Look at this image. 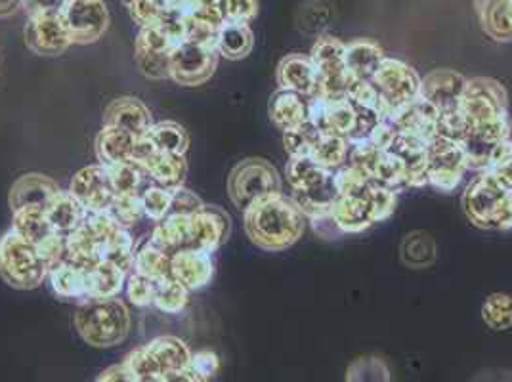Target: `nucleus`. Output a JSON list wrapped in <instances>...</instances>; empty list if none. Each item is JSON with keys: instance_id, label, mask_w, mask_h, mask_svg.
Listing matches in <instances>:
<instances>
[{"instance_id": "1", "label": "nucleus", "mask_w": 512, "mask_h": 382, "mask_svg": "<svg viewBox=\"0 0 512 382\" xmlns=\"http://www.w3.org/2000/svg\"><path fill=\"white\" fill-rule=\"evenodd\" d=\"M245 234L258 249L268 253L287 251L306 230V216L293 197L276 193L243 211Z\"/></svg>"}, {"instance_id": "2", "label": "nucleus", "mask_w": 512, "mask_h": 382, "mask_svg": "<svg viewBox=\"0 0 512 382\" xmlns=\"http://www.w3.org/2000/svg\"><path fill=\"white\" fill-rule=\"evenodd\" d=\"M398 205V193L379 184H365L363 188L337 195L331 214L344 235L362 234L371 226L390 218Z\"/></svg>"}, {"instance_id": "3", "label": "nucleus", "mask_w": 512, "mask_h": 382, "mask_svg": "<svg viewBox=\"0 0 512 382\" xmlns=\"http://www.w3.org/2000/svg\"><path fill=\"white\" fill-rule=\"evenodd\" d=\"M75 329L94 348H113L127 339L130 314L123 300L86 298L75 312Z\"/></svg>"}, {"instance_id": "4", "label": "nucleus", "mask_w": 512, "mask_h": 382, "mask_svg": "<svg viewBox=\"0 0 512 382\" xmlns=\"http://www.w3.org/2000/svg\"><path fill=\"white\" fill-rule=\"evenodd\" d=\"M463 211L480 230H512V190L488 170L476 176L463 193Z\"/></svg>"}, {"instance_id": "5", "label": "nucleus", "mask_w": 512, "mask_h": 382, "mask_svg": "<svg viewBox=\"0 0 512 382\" xmlns=\"http://www.w3.org/2000/svg\"><path fill=\"white\" fill-rule=\"evenodd\" d=\"M0 277L18 291L37 289L48 277V266L37 245L12 228L0 237Z\"/></svg>"}, {"instance_id": "6", "label": "nucleus", "mask_w": 512, "mask_h": 382, "mask_svg": "<svg viewBox=\"0 0 512 382\" xmlns=\"http://www.w3.org/2000/svg\"><path fill=\"white\" fill-rule=\"evenodd\" d=\"M192 352L188 344L178 337H157L148 344L130 352L123 365L140 382L165 379L176 371L190 367Z\"/></svg>"}, {"instance_id": "7", "label": "nucleus", "mask_w": 512, "mask_h": 382, "mask_svg": "<svg viewBox=\"0 0 512 382\" xmlns=\"http://www.w3.org/2000/svg\"><path fill=\"white\" fill-rule=\"evenodd\" d=\"M278 169L266 159L251 157L235 165L228 176V195L239 211H247L256 201L283 193Z\"/></svg>"}, {"instance_id": "8", "label": "nucleus", "mask_w": 512, "mask_h": 382, "mask_svg": "<svg viewBox=\"0 0 512 382\" xmlns=\"http://www.w3.org/2000/svg\"><path fill=\"white\" fill-rule=\"evenodd\" d=\"M457 111L461 113L467 130L484 127L501 117H507L509 115L507 88L491 77L467 79Z\"/></svg>"}, {"instance_id": "9", "label": "nucleus", "mask_w": 512, "mask_h": 382, "mask_svg": "<svg viewBox=\"0 0 512 382\" xmlns=\"http://www.w3.org/2000/svg\"><path fill=\"white\" fill-rule=\"evenodd\" d=\"M346 44L331 35H321L312 46L310 58L318 71V94L325 98L346 96L352 85L346 60H344Z\"/></svg>"}, {"instance_id": "10", "label": "nucleus", "mask_w": 512, "mask_h": 382, "mask_svg": "<svg viewBox=\"0 0 512 382\" xmlns=\"http://www.w3.org/2000/svg\"><path fill=\"white\" fill-rule=\"evenodd\" d=\"M369 83L379 92L384 106L388 109V115L394 109L406 106L421 96V77L411 65L404 64L396 58L384 56L383 62Z\"/></svg>"}, {"instance_id": "11", "label": "nucleus", "mask_w": 512, "mask_h": 382, "mask_svg": "<svg viewBox=\"0 0 512 382\" xmlns=\"http://www.w3.org/2000/svg\"><path fill=\"white\" fill-rule=\"evenodd\" d=\"M121 230V226L111 218L109 213H88L85 222L67 235V249H69V262L92 268L102 262V247L107 239Z\"/></svg>"}, {"instance_id": "12", "label": "nucleus", "mask_w": 512, "mask_h": 382, "mask_svg": "<svg viewBox=\"0 0 512 382\" xmlns=\"http://www.w3.org/2000/svg\"><path fill=\"white\" fill-rule=\"evenodd\" d=\"M467 167V157L463 148L444 136H434L427 144V178L428 186L442 193L455 190Z\"/></svg>"}, {"instance_id": "13", "label": "nucleus", "mask_w": 512, "mask_h": 382, "mask_svg": "<svg viewBox=\"0 0 512 382\" xmlns=\"http://www.w3.org/2000/svg\"><path fill=\"white\" fill-rule=\"evenodd\" d=\"M216 46L180 43L171 54V79L176 85H205L218 65Z\"/></svg>"}, {"instance_id": "14", "label": "nucleus", "mask_w": 512, "mask_h": 382, "mask_svg": "<svg viewBox=\"0 0 512 382\" xmlns=\"http://www.w3.org/2000/svg\"><path fill=\"white\" fill-rule=\"evenodd\" d=\"M62 18L73 44L96 43L109 27V10L104 0H69Z\"/></svg>"}, {"instance_id": "15", "label": "nucleus", "mask_w": 512, "mask_h": 382, "mask_svg": "<svg viewBox=\"0 0 512 382\" xmlns=\"http://www.w3.org/2000/svg\"><path fill=\"white\" fill-rule=\"evenodd\" d=\"M23 37L37 56H60L73 44L62 14H29Z\"/></svg>"}, {"instance_id": "16", "label": "nucleus", "mask_w": 512, "mask_h": 382, "mask_svg": "<svg viewBox=\"0 0 512 382\" xmlns=\"http://www.w3.org/2000/svg\"><path fill=\"white\" fill-rule=\"evenodd\" d=\"M67 191L85 207L86 213H107L113 199L117 197L107 167L100 163L79 170Z\"/></svg>"}, {"instance_id": "17", "label": "nucleus", "mask_w": 512, "mask_h": 382, "mask_svg": "<svg viewBox=\"0 0 512 382\" xmlns=\"http://www.w3.org/2000/svg\"><path fill=\"white\" fill-rule=\"evenodd\" d=\"M232 234V218L220 207L207 205L192 216V249L213 255Z\"/></svg>"}, {"instance_id": "18", "label": "nucleus", "mask_w": 512, "mask_h": 382, "mask_svg": "<svg viewBox=\"0 0 512 382\" xmlns=\"http://www.w3.org/2000/svg\"><path fill=\"white\" fill-rule=\"evenodd\" d=\"M438 119H440V111L421 96L406 106L394 109L388 115V121L394 125L396 132L419 138L427 144L436 136Z\"/></svg>"}, {"instance_id": "19", "label": "nucleus", "mask_w": 512, "mask_h": 382, "mask_svg": "<svg viewBox=\"0 0 512 382\" xmlns=\"http://www.w3.org/2000/svg\"><path fill=\"white\" fill-rule=\"evenodd\" d=\"M384 151H388L398 161L400 169L404 172L407 190L428 186L427 142L398 132Z\"/></svg>"}, {"instance_id": "20", "label": "nucleus", "mask_w": 512, "mask_h": 382, "mask_svg": "<svg viewBox=\"0 0 512 382\" xmlns=\"http://www.w3.org/2000/svg\"><path fill=\"white\" fill-rule=\"evenodd\" d=\"M467 79L453 69H434L421 79V98H425L440 113L457 109Z\"/></svg>"}, {"instance_id": "21", "label": "nucleus", "mask_w": 512, "mask_h": 382, "mask_svg": "<svg viewBox=\"0 0 512 382\" xmlns=\"http://www.w3.org/2000/svg\"><path fill=\"white\" fill-rule=\"evenodd\" d=\"M104 127L121 128L136 138L146 136L153 125L150 107L134 96H119L111 100L104 109Z\"/></svg>"}, {"instance_id": "22", "label": "nucleus", "mask_w": 512, "mask_h": 382, "mask_svg": "<svg viewBox=\"0 0 512 382\" xmlns=\"http://www.w3.org/2000/svg\"><path fill=\"white\" fill-rule=\"evenodd\" d=\"M171 277L190 293L207 287L214 277L213 255L195 249H184L172 255Z\"/></svg>"}, {"instance_id": "23", "label": "nucleus", "mask_w": 512, "mask_h": 382, "mask_svg": "<svg viewBox=\"0 0 512 382\" xmlns=\"http://www.w3.org/2000/svg\"><path fill=\"white\" fill-rule=\"evenodd\" d=\"M62 191L58 186V182H54L52 178L39 174V172H29L20 176L8 195V203L12 213L20 211L25 207H41L46 209V205Z\"/></svg>"}, {"instance_id": "24", "label": "nucleus", "mask_w": 512, "mask_h": 382, "mask_svg": "<svg viewBox=\"0 0 512 382\" xmlns=\"http://www.w3.org/2000/svg\"><path fill=\"white\" fill-rule=\"evenodd\" d=\"M278 85L283 90L314 98L318 94V71L310 56L289 54L278 65Z\"/></svg>"}, {"instance_id": "25", "label": "nucleus", "mask_w": 512, "mask_h": 382, "mask_svg": "<svg viewBox=\"0 0 512 382\" xmlns=\"http://www.w3.org/2000/svg\"><path fill=\"white\" fill-rule=\"evenodd\" d=\"M148 239L171 256L192 249V216L169 214L161 222H155Z\"/></svg>"}, {"instance_id": "26", "label": "nucleus", "mask_w": 512, "mask_h": 382, "mask_svg": "<svg viewBox=\"0 0 512 382\" xmlns=\"http://www.w3.org/2000/svg\"><path fill=\"white\" fill-rule=\"evenodd\" d=\"M138 138L127 130L115 127H102L96 136L94 149L100 165L113 167L134 161V149H136Z\"/></svg>"}, {"instance_id": "27", "label": "nucleus", "mask_w": 512, "mask_h": 382, "mask_svg": "<svg viewBox=\"0 0 512 382\" xmlns=\"http://www.w3.org/2000/svg\"><path fill=\"white\" fill-rule=\"evenodd\" d=\"M344 60L352 83H367L384 60L383 48L371 39H356L346 44Z\"/></svg>"}, {"instance_id": "28", "label": "nucleus", "mask_w": 512, "mask_h": 382, "mask_svg": "<svg viewBox=\"0 0 512 382\" xmlns=\"http://www.w3.org/2000/svg\"><path fill=\"white\" fill-rule=\"evenodd\" d=\"M151 182L155 186H161L165 190H178L184 186L188 176V161L186 155H172V153H161L153 151L146 161L140 163Z\"/></svg>"}, {"instance_id": "29", "label": "nucleus", "mask_w": 512, "mask_h": 382, "mask_svg": "<svg viewBox=\"0 0 512 382\" xmlns=\"http://www.w3.org/2000/svg\"><path fill=\"white\" fill-rule=\"evenodd\" d=\"M484 33L495 43H512V0H474Z\"/></svg>"}, {"instance_id": "30", "label": "nucleus", "mask_w": 512, "mask_h": 382, "mask_svg": "<svg viewBox=\"0 0 512 382\" xmlns=\"http://www.w3.org/2000/svg\"><path fill=\"white\" fill-rule=\"evenodd\" d=\"M268 113L272 123L285 132L308 121V100L297 92L278 88L270 98Z\"/></svg>"}, {"instance_id": "31", "label": "nucleus", "mask_w": 512, "mask_h": 382, "mask_svg": "<svg viewBox=\"0 0 512 382\" xmlns=\"http://www.w3.org/2000/svg\"><path fill=\"white\" fill-rule=\"evenodd\" d=\"M46 218L56 234L71 235L85 222V207L69 193L60 191L44 209Z\"/></svg>"}, {"instance_id": "32", "label": "nucleus", "mask_w": 512, "mask_h": 382, "mask_svg": "<svg viewBox=\"0 0 512 382\" xmlns=\"http://www.w3.org/2000/svg\"><path fill=\"white\" fill-rule=\"evenodd\" d=\"M127 277V272L107 260L86 268V298L119 297L125 289Z\"/></svg>"}, {"instance_id": "33", "label": "nucleus", "mask_w": 512, "mask_h": 382, "mask_svg": "<svg viewBox=\"0 0 512 382\" xmlns=\"http://www.w3.org/2000/svg\"><path fill=\"white\" fill-rule=\"evenodd\" d=\"M255 35L247 23L226 22L216 37V50L226 60H243L253 52Z\"/></svg>"}, {"instance_id": "34", "label": "nucleus", "mask_w": 512, "mask_h": 382, "mask_svg": "<svg viewBox=\"0 0 512 382\" xmlns=\"http://www.w3.org/2000/svg\"><path fill=\"white\" fill-rule=\"evenodd\" d=\"M48 283L54 295L67 300H86V268L73 262H64L48 270Z\"/></svg>"}, {"instance_id": "35", "label": "nucleus", "mask_w": 512, "mask_h": 382, "mask_svg": "<svg viewBox=\"0 0 512 382\" xmlns=\"http://www.w3.org/2000/svg\"><path fill=\"white\" fill-rule=\"evenodd\" d=\"M146 138L150 140L155 151L172 153V155H186L190 148V134L180 123L174 121H161L153 123L146 132Z\"/></svg>"}, {"instance_id": "36", "label": "nucleus", "mask_w": 512, "mask_h": 382, "mask_svg": "<svg viewBox=\"0 0 512 382\" xmlns=\"http://www.w3.org/2000/svg\"><path fill=\"white\" fill-rule=\"evenodd\" d=\"M436 241L432 235L427 232H411L404 237L400 245V258L406 264L407 268L413 270H423L436 262Z\"/></svg>"}, {"instance_id": "37", "label": "nucleus", "mask_w": 512, "mask_h": 382, "mask_svg": "<svg viewBox=\"0 0 512 382\" xmlns=\"http://www.w3.org/2000/svg\"><path fill=\"white\" fill-rule=\"evenodd\" d=\"M107 172H109V180H111V186H113L117 197L119 195H142L144 190L153 184L146 169L136 161L107 167Z\"/></svg>"}, {"instance_id": "38", "label": "nucleus", "mask_w": 512, "mask_h": 382, "mask_svg": "<svg viewBox=\"0 0 512 382\" xmlns=\"http://www.w3.org/2000/svg\"><path fill=\"white\" fill-rule=\"evenodd\" d=\"M134 272L150 277L153 281L167 279L171 277V255L146 239L142 245H136Z\"/></svg>"}, {"instance_id": "39", "label": "nucleus", "mask_w": 512, "mask_h": 382, "mask_svg": "<svg viewBox=\"0 0 512 382\" xmlns=\"http://www.w3.org/2000/svg\"><path fill=\"white\" fill-rule=\"evenodd\" d=\"M12 230L23 239L39 245L48 235L54 234L46 213L41 207H25L12 213Z\"/></svg>"}, {"instance_id": "40", "label": "nucleus", "mask_w": 512, "mask_h": 382, "mask_svg": "<svg viewBox=\"0 0 512 382\" xmlns=\"http://www.w3.org/2000/svg\"><path fill=\"white\" fill-rule=\"evenodd\" d=\"M348 153H350V144L344 138L321 134L320 142L310 153V159L321 169L335 172L346 165Z\"/></svg>"}, {"instance_id": "41", "label": "nucleus", "mask_w": 512, "mask_h": 382, "mask_svg": "<svg viewBox=\"0 0 512 382\" xmlns=\"http://www.w3.org/2000/svg\"><path fill=\"white\" fill-rule=\"evenodd\" d=\"M134 255H136V243L132 234L125 228L117 230L102 247V260L119 266L127 274L134 272Z\"/></svg>"}, {"instance_id": "42", "label": "nucleus", "mask_w": 512, "mask_h": 382, "mask_svg": "<svg viewBox=\"0 0 512 382\" xmlns=\"http://www.w3.org/2000/svg\"><path fill=\"white\" fill-rule=\"evenodd\" d=\"M346 382H392V373L388 363L375 356H360L346 369Z\"/></svg>"}, {"instance_id": "43", "label": "nucleus", "mask_w": 512, "mask_h": 382, "mask_svg": "<svg viewBox=\"0 0 512 382\" xmlns=\"http://www.w3.org/2000/svg\"><path fill=\"white\" fill-rule=\"evenodd\" d=\"M190 302V291L176 279L167 277L157 281L153 306L165 314H180Z\"/></svg>"}, {"instance_id": "44", "label": "nucleus", "mask_w": 512, "mask_h": 382, "mask_svg": "<svg viewBox=\"0 0 512 382\" xmlns=\"http://www.w3.org/2000/svg\"><path fill=\"white\" fill-rule=\"evenodd\" d=\"M321 132L310 121L283 132V146L289 157H310L312 149L320 142Z\"/></svg>"}, {"instance_id": "45", "label": "nucleus", "mask_w": 512, "mask_h": 382, "mask_svg": "<svg viewBox=\"0 0 512 382\" xmlns=\"http://www.w3.org/2000/svg\"><path fill=\"white\" fill-rule=\"evenodd\" d=\"M482 319L493 331H507L512 327V297L493 293L482 304Z\"/></svg>"}, {"instance_id": "46", "label": "nucleus", "mask_w": 512, "mask_h": 382, "mask_svg": "<svg viewBox=\"0 0 512 382\" xmlns=\"http://www.w3.org/2000/svg\"><path fill=\"white\" fill-rule=\"evenodd\" d=\"M107 213L111 214V218L121 228L130 232L132 226H136L138 222H142L146 218L144 207H142V195H119V197H115Z\"/></svg>"}, {"instance_id": "47", "label": "nucleus", "mask_w": 512, "mask_h": 382, "mask_svg": "<svg viewBox=\"0 0 512 382\" xmlns=\"http://www.w3.org/2000/svg\"><path fill=\"white\" fill-rule=\"evenodd\" d=\"M171 201V190L151 184L150 188H146L142 193V207H144L146 218L151 222H161L163 218H167L171 213Z\"/></svg>"}, {"instance_id": "48", "label": "nucleus", "mask_w": 512, "mask_h": 382, "mask_svg": "<svg viewBox=\"0 0 512 382\" xmlns=\"http://www.w3.org/2000/svg\"><path fill=\"white\" fill-rule=\"evenodd\" d=\"M134 60L138 69L153 81L171 79V56L155 54V52H142L134 50Z\"/></svg>"}, {"instance_id": "49", "label": "nucleus", "mask_w": 512, "mask_h": 382, "mask_svg": "<svg viewBox=\"0 0 512 382\" xmlns=\"http://www.w3.org/2000/svg\"><path fill=\"white\" fill-rule=\"evenodd\" d=\"M155 289H157V281H153L150 277L130 272L125 283V291L127 297L134 306L138 308H148L153 306L155 300Z\"/></svg>"}, {"instance_id": "50", "label": "nucleus", "mask_w": 512, "mask_h": 382, "mask_svg": "<svg viewBox=\"0 0 512 382\" xmlns=\"http://www.w3.org/2000/svg\"><path fill=\"white\" fill-rule=\"evenodd\" d=\"M167 6H169L167 0H138L128 8V12L134 23H138L142 29V27L157 25Z\"/></svg>"}, {"instance_id": "51", "label": "nucleus", "mask_w": 512, "mask_h": 382, "mask_svg": "<svg viewBox=\"0 0 512 382\" xmlns=\"http://www.w3.org/2000/svg\"><path fill=\"white\" fill-rule=\"evenodd\" d=\"M39 253L43 256L48 270L56 268L64 262H69V249H67V235L54 234L48 235L44 241L37 245Z\"/></svg>"}, {"instance_id": "52", "label": "nucleus", "mask_w": 512, "mask_h": 382, "mask_svg": "<svg viewBox=\"0 0 512 382\" xmlns=\"http://www.w3.org/2000/svg\"><path fill=\"white\" fill-rule=\"evenodd\" d=\"M203 207H205V201L188 188L182 186L178 190H172L171 213L169 214L193 216V214L199 213Z\"/></svg>"}, {"instance_id": "53", "label": "nucleus", "mask_w": 512, "mask_h": 382, "mask_svg": "<svg viewBox=\"0 0 512 382\" xmlns=\"http://www.w3.org/2000/svg\"><path fill=\"white\" fill-rule=\"evenodd\" d=\"M258 14V0H224V16L226 22H253Z\"/></svg>"}, {"instance_id": "54", "label": "nucleus", "mask_w": 512, "mask_h": 382, "mask_svg": "<svg viewBox=\"0 0 512 382\" xmlns=\"http://www.w3.org/2000/svg\"><path fill=\"white\" fill-rule=\"evenodd\" d=\"M190 367L195 369L201 377L211 379V377H214V375L218 373V369H220V360H218V356H216L214 352H211V350H201V352L192 354Z\"/></svg>"}, {"instance_id": "55", "label": "nucleus", "mask_w": 512, "mask_h": 382, "mask_svg": "<svg viewBox=\"0 0 512 382\" xmlns=\"http://www.w3.org/2000/svg\"><path fill=\"white\" fill-rule=\"evenodd\" d=\"M310 222H312L314 232L323 237V239H339L341 235H344L331 213L321 214L318 218H312Z\"/></svg>"}, {"instance_id": "56", "label": "nucleus", "mask_w": 512, "mask_h": 382, "mask_svg": "<svg viewBox=\"0 0 512 382\" xmlns=\"http://www.w3.org/2000/svg\"><path fill=\"white\" fill-rule=\"evenodd\" d=\"M69 0H25L27 14H62Z\"/></svg>"}, {"instance_id": "57", "label": "nucleus", "mask_w": 512, "mask_h": 382, "mask_svg": "<svg viewBox=\"0 0 512 382\" xmlns=\"http://www.w3.org/2000/svg\"><path fill=\"white\" fill-rule=\"evenodd\" d=\"M503 186L512 190V148L488 170Z\"/></svg>"}, {"instance_id": "58", "label": "nucleus", "mask_w": 512, "mask_h": 382, "mask_svg": "<svg viewBox=\"0 0 512 382\" xmlns=\"http://www.w3.org/2000/svg\"><path fill=\"white\" fill-rule=\"evenodd\" d=\"M96 382H140L130 371H128L127 367L121 363V365H113V367H109L106 369L102 375H100V379Z\"/></svg>"}, {"instance_id": "59", "label": "nucleus", "mask_w": 512, "mask_h": 382, "mask_svg": "<svg viewBox=\"0 0 512 382\" xmlns=\"http://www.w3.org/2000/svg\"><path fill=\"white\" fill-rule=\"evenodd\" d=\"M165 382H209V379H205V377H201L195 369L192 367H186V369H182V371H176V373H172V375H167Z\"/></svg>"}, {"instance_id": "60", "label": "nucleus", "mask_w": 512, "mask_h": 382, "mask_svg": "<svg viewBox=\"0 0 512 382\" xmlns=\"http://www.w3.org/2000/svg\"><path fill=\"white\" fill-rule=\"evenodd\" d=\"M25 8V0H0V20L16 16Z\"/></svg>"}, {"instance_id": "61", "label": "nucleus", "mask_w": 512, "mask_h": 382, "mask_svg": "<svg viewBox=\"0 0 512 382\" xmlns=\"http://www.w3.org/2000/svg\"><path fill=\"white\" fill-rule=\"evenodd\" d=\"M169 4H174V6H180V4H186V0H167Z\"/></svg>"}, {"instance_id": "62", "label": "nucleus", "mask_w": 512, "mask_h": 382, "mask_svg": "<svg viewBox=\"0 0 512 382\" xmlns=\"http://www.w3.org/2000/svg\"><path fill=\"white\" fill-rule=\"evenodd\" d=\"M121 2H123V4H125V6H127V8H130V6H132V4H134V2H138V0H121Z\"/></svg>"}, {"instance_id": "63", "label": "nucleus", "mask_w": 512, "mask_h": 382, "mask_svg": "<svg viewBox=\"0 0 512 382\" xmlns=\"http://www.w3.org/2000/svg\"><path fill=\"white\" fill-rule=\"evenodd\" d=\"M503 382H512V379H509V381H503Z\"/></svg>"}]
</instances>
